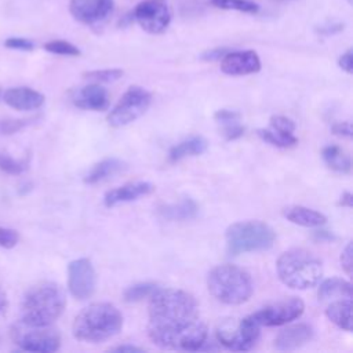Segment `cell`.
<instances>
[{"instance_id": "obj_1", "label": "cell", "mask_w": 353, "mask_h": 353, "mask_svg": "<svg viewBox=\"0 0 353 353\" xmlns=\"http://www.w3.org/2000/svg\"><path fill=\"white\" fill-rule=\"evenodd\" d=\"M149 299L146 330L156 346L185 352L204 349L208 330L192 294L179 288H159Z\"/></svg>"}, {"instance_id": "obj_2", "label": "cell", "mask_w": 353, "mask_h": 353, "mask_svg": "<svg viewBox=\"0 0 353 353\" xmlns=\"http://www.w3.org/2000/svg\"><path fill=\"white\" fill-rule=\"evenodd\" d=\"M121 327L123 316L114 305L95 302L77 313L72 324V332L79 341L98 343L117 335Z\"/></svg>"}, {"instance_id": "obj_3", "label": "cell", "mask_w": 353, "mask_h": 353, "mask_svg": "<svg viewBox=\"0 0 353 353\" xmlns=\"http://www.w3.org/2000/svg\"><path fill=\"white\" fill-rule=\"evenodd\" d=\"M65 306V292L57 283H39L30 287L23 295L21 321L29 325H52L63 313Z\"/></svg>"}, {"instance_id": "obj_4", "label": "cell", "mask_w": 353, "mask_h": 353, "mask_svg": "<svg viewBox=\"0 0 353 353\" xmlns=\"http://www.w3.org/2000/svg\"><path fill=\"white\" fill-rule=\"evenodd\" d=\"M280 281L294 290H307L319 284L323 276L321 261L303 248L284 251L276 262Z\"/></svg>"}, {"instance_id": "obj_5", "label": "cell", "mask_w": 353, "mask_h": 353, "mask_svg": "<svg viewBox=\"0 0 353 353\" xmlns=\"http://www.w3.org/2000/svg\"><path fill=\"white\" fill-rule=\"evenodd\" d=\"M207 288L216 301L225 305H241L251 298L254 283L247 270L225 263L210 270Z\"/></svg>"}, {"instance_id": "obj_6", "label": "cell", "mask_w": 353, "mask_h": 353, "mask_svg": "<svg viewBox=\"0 0 353 353\" xmlns=\"http://www.w3.org/2000/svg\"><path fill=\"white\" fill-rule=\"evenodd\" d=\"M229 255L269 250L276 239L274 230L261 221H243L232 223L225 233Z\"/></svg>"}, {"instance_id": "obj_7", "label": "cell", "mask_w": 353, "mask_h": 353, "mask_svg": "<svg viewBox=\"0 0 353 353\" xmlns=\"http://www.w3.org/2000/svg\"><path fill=\"white\" fill-rule=\"evenodd\" d=\"M12 342L22 350L52 353L61 346V335L52 325H29L21 320L10 330Z\"/></svg>"}, {"instance_id": "obj_8", "label": "cell", "mask_w": 353, "mask_h": 353, "mask_svg": "<svg viewBox=\"0 0 353 353\" xmlns=\"http://www.w3.org/2000/svg\"><path fill=\"white\" fill-rule=\"evenodd\" d=\"M261 325L250 314L239 321L228 319L215 331L216 341L229 350H250L259 338Z\"/></svg>"}, {"instance_id": "obj_9", "label": "cell", "mask_w": 353, "mask_h": 353, "mask_svg": "<svg viewBox=\"0 0 353 353\" xmlns=\"http://www.w3.org/2000/svg\"><path fill=\"white\" fill-rule=\"evenodd\" d=\"M152 95L139 85H131L108 113V123L112 127H124L139 119L150 106Z\"/></svg>"}, {"instance_id": "obj_10", "label": "cell", "mask_w": 353, "mask_h": 353, "mask_svg": "<svg viewBox=\"0 0 353 353\" xmlns=\"http://www.w3.org/2000/svg\"><path fill=\"white\" fill-rule=\"evenodd\" d=\"M305 310V303L296 296H291L274 303H270L251 316L262 327H277L291 323L302 316Z\"/></svg>"}, {"instance_id": "obj_11", "label": "cell", "mask_w": 353, "mask_h": 353, "mask_svg": "<svg viewBox=\"0 0 353 353\" xmlns=\"http://www.w3.org/2000/svg\"><path fill=\"white\" fill-rule=\"evenodd\" d=\"M97 287L95 269L90 259L79 258L68 265V288L72 296L84 301L92 296Z\"/></svg>"}, {"instance_id": "obj_12", "label": "cell", "mask_w": 353, "mask_h": 353, "mask_svg": "<svg viewBox=\"0 0 353 353\" xmlns=\"http://www.w3.org/2000/svg\"><path fill=\"white\" fill-rule=\"evenodd\" d=\"M134 18L145 32L159 34L168 28L171 12L161 0H143L134 8Z\"/></svg>"}, {"instance_id": "obj_13", "label": "cell", "mask_w": 353, "mask_h": 353, "mask_svg": "<svg viewBox=\"0 0 353 353\" xmlns=\"http://www.w3.org/2000/svg\"><path fill=\"white\" fill-rule=\"evenodd\" d=\"M114 7L113 0H70L69 12L72 17L87 25L106 19Z\"/></svg>"}, {"instance_id": "obj_14", "label": "cell", "mask_w": 353, "mask_h": 353, "mask_svg": "<svg viewBox=\"0 0 353 353\" xmlns=\"http://www.w3.org/2000/svg\"><path fill=\"white\" fill-rule=\"evenodd\" d=\"M221 70L229 76H245L261 70V59L252 50L228 51L221 59Z\"/></svg>"}, {"instance_id": "obj_15", "label": "cell", "mask_w": 353, "mask_h": 353, "mask_svg": "<svg viewBox=\"0 0 353 353\" xmlns=\"http://www.w3.org/2000/svg\"><path fill=\"white\" fill-rule=\"evenodd\" d=\"M72 101L74 106L84 110L101 112V110H106L109 106L108 91L106 88L101 87L98 83H92L77 90L73 94Z\"/></svg>"}, {"instance_id": "obj_16", "label": "cell", "mask_w": 353, "mask_h": 353, "mask_svg": "<svg viewBox=\"0 0 353 353\" xmlns=\"http://www.w3.org/2000/svg\"><path fill=\"white\" fill-rule=\"evenodd\" d=\"M154 190V186L150 182H131L125 183L123 186L114 188L105 193L103 196V204L106 207H114L121 203L134 201L142 196H146Z\"/></svg>"}, {"instance_id": "obj_17", "label": "cell", "mask_w": 353, "mask_h": 353, "mask_svg": "<svg viewBox=\"0 0 353 353\" xmlns=\"http://www.w3.org/2000/svg\"><path fill=\"white\" fill-rule=\"evenodd\" d=\"M313 338V328L309 324L298 323L283 328L274 338V347L279 350H294L306 345Z\"/></svg>"}, {"instance_id": "obj_18", "label": "cell", "mask_w": 353, "mask_h": 353, "mask_svg": "<svg viewBox=\"0 0 353 353\" xmlns=\"http://www.w3.org/2000/svg\"><path fill=\"white\" fill-rule=\"evenodd\" d=\"M4 102L17 110H34L44 103V95L29 87H12L4 91Z\"/></svg>"}, {"instance_id": "obj_19", "label": "cell", "mask_w": 353, "mask_h": 353, "mask_svg": "<svg viewBox=\"0 0 353 353\" xmlns=\"http://www.w3.org/2000/svg\"><path fill=\"white\" fill-rule=\"evenodd\" d=\"M157 214L165 221H189L199 214V204L190 197H183L178 203L160 205Z\"/></svg>"}, {"instance_id": "obj_20", "label": "cell", "mask_w": 353, "mask_h": 353, "mask_svg": "<svg viewBox=\"0 0 353 353\" xmlns=\"http://www.w3.org/2000/svg\"><path fill=\"white\" fill-rule=\"evenodd\" d=\"M283 215L287 221L305 228H319L327 222L324 214L303 205H288L283 210Z\"/></svg>"}, {"instance_id": "obj_21", "label": "cell", "mask_w": 353, "mask_h": 353, "mask_svg": "<svg viewBox=\"0 0 353 353\" xmlns=\"http://www.w3.org/2000/svg\"><path fill=\"white\" fill-rule=\"evenodd\" d=\"M327 319L343 331L352 330V298H338L331 301L325 309Z\"/></svg>"}, {"instance_id": "obj_22", "label": "cell", "mask_w": 353, "mask_h": 353, "mask_svg": "<svg viewBox=\"0 0 353 353\" xmlns=\"http://www.w3.org/2000/svg\"><path fill=\"white\" fill-rule=\"evenodd\" d=\"M125 168H127V164L119 159H114V157L103 159L99 163L92 165V168L88 171V174L84 176V182L88 185H95V183H99V182L108 179L109 176H113L114 174H117Z\"/></svg>"}, {"instance_id": "obj_23", "label": "cell", "mask_w": 353, "mask_h": 353, "mask_svg": "<svg viewBox=\"0 0 353 353\" xmlns=\"http://www.w3.org/2000/svg\"><path fill=\"white\" fill-rule=\"evenodd\" d=\"M207 150V141L203 137H190L176 145H174L168 152V160L171 163L181 161L182 159L199 156Z\"/></svg>"}, {"instance_id": "obj_24", "label": "cell", "mask_w": 353, "mask_h": 353, "mask_svg": "<svg viewBox=\"0 0 353 353\" xmlns=\"http://www.w3.org/2000/svg\"><path fill=\"white\" fill-rule=\"evenodd\" d=\"M317 296H319V301L352 298V284L341 277L327 279L323 283H320Z\"/></svg>"}, {"instance_id": "obj_25", "label": "cell", "mask_w": 353, "mask_h": 353, "mask_svg": "<svg viewBox=\"0 0 353 353\" xmlns=\"http://www.w3.org/2000/svg\"><path fill=\"white\" fill-rule=\"evenodd\" d=\"M321 157L327 167L339 174H347L352 168L350 157L336 145H328L321 150Z\"/></svg>"}, {"instance_id": "obj_26", "label": "cell", "mask_w": 353, "mask_h": 353, "mask_svg": "<svg viewBox=\"0 0 353 353\" xmlns=\"http://www.w3.org/2000/svg\"><path fill=\"white\" fill-rule=\"evenodd\" d=\"M256 134L262 141L268 142L272 146L281 148V149L291 148L298 143V139L294 134H283V132H277L272 128H259V130H256Z\"/></svg>"}, {"instance_id": "obj_27", "label": "cell", "mask_w": 353, "mask_h": 353, "mask_svg": "<svg viewBox=\"0 0 353 353\" xmlns=\"http://www.w3.org/2000/svg\"><path fill=\"white\" fill-rule=\"evenodd\" d=\"M159 290V285L154 283H137L134 285H130L124 294L123 298L125 302H139L146 298H150L156 291Z\"/></svg>"}, {"instance_id": "obj_28", "label": "cell", "mask_w": 353, "mask_h": 353, "mask_svg": "<svg viewBox=\"0 0 353 353\" xmlns=\"http://www.w3.org/2000/svg\"><path fill=\"white\" fill-rule=\"evenodd\" d=\"M211 4L221 10H233L247 14H256L259 4L252 0H211Z\"/></svg>"}, {"instance_id": "obj_29", "label": "cell", "mask_w": 353, "mask_h": 353, "mask_svg": "<svg viewBox=\"0 0 353 353\" xmlns=\"http://www.w3.org/2000/svg\"><path fill=\"white\" fill-rule=\"evenodd\" d=\"M29 167V159H14L7 153H0V170L10 175H19Z\"/></svg>"}, {"instance_id": "obj_30", "label": "cell", "mask_w": 353, "mask_h": 353, "mask_svg": "<svg viewBox=\"0 0 353 353\" xmlns=\"http://www.w3.org/2000/svg\"><path fill=\"white\" fill-rule=\"evenodd\" d=\"M44 50L51 52V54H57V55H66V57H77L80 55V50L66 41V40H51V41H47L44 44Z\"/></svg>"}, {"instance_id": "obj_31", "label": "cell", "mask_w": 353, "mask_h": 353, "mask_svg": "<svg viewBox=\"0 0 353 353\" xmlns=\"http://www.w3.org/2000/svg\"><path fill=\"white\" fill-rule=\"evenodd\" d=\"M123 76L121 69H99V70H88L83 73L84 79L92 80L95 83H110L116 81Z\"/></svg>"}, {"instance_id": "obj_32", "label": "cell", "mask_w": 353, "mask_h": 353, "mask_svg": "<svg viewBox=\"0 0 353 353\" xmlns=\"http://www.w3.org/2000/svg\"><path fill=\"white\" fill-rule=\"evenodd\" d=\"M32 119H0V135H12L23 130Z\"/></svg>"}, {"instance_id": "obj_33", "label": "cell", "mask_w": 353, "mask_h": 353, "mask_svg": "<svg viewBox=\"0 0 353 353\" xmlns=\"http://www.w3.org/2000/svg\"><path fill=\"white\" fill-rule=\"evenodd\" d=\"M270 128L283 134H294L295 123L285 116H273L270 117Z\"/></svg>"}, {"instance_id": "obj_34", "label": "cell", "mask_w": 353, "mask_h": 353, "mask_svg": "<svg viewBox=\"0 0 353 353\" xmlns=\"http://www.w3.org/2000/svg\"><path fill=\"white\" fill-rule=\"evenodd\" d=\"M18 240H19V234L15 229L0 226V247L12 248L18 244Z\"/></svg>"}, {"instance_id": "obj_35", "label": "cell", "mask_w": 353, "mask_h": 353, "mask_svg": "<svg viewBox=\"0 0 353 353\" xmlns=\"http://www.w3.org/2000/svg\"><path fill=\"white\" fill-rule=\"evenodd\" d=\"M241 114L237 110H229V109H219L214 113V120L216 123H219L221 125L225 124H230V123H236L240 121Z\"/></svg>"}, {"instance_id": "obj_36", "label": "cell", "mask_w": 353, "mask_h": 353, "mask_svg": "<svg viewBox=\"0 0 353 353\" xmlns=\"http://www.w3.org/2000/svg\"><path fill=\"white\" fill-rule=\"evenodd\" d=\"M4 46L11 50H19V51H32L34 48V43L25 37H8L4 41Z\"/></svg>"}, {"instance_id": "obj_37", "label": "cell", "mask_w": 353, "mask_h": 353, "mask_svg": "<svg viewBox=\"0 0 353 353\" xmlns=\"http://www.w3.org/2000/svg\"><path fill=\"white\" fill-rule=\"evenodd\" d=\"M222 127V135L225 137L226 141H234V139H239L240 137H243L245 128L244 125L240 124V121H236V123H230V124H225V125H221Z\"/></svg>"}, {"instance_id": "obj_38", "label": "cell", "mask_w": 353, "mask_h": 353, "mask_svg": "<svg viewBox=\"0 0 353 353\" xmlns=\"http://www.w3.org/2000/svg\"><path fill=\"white\" fill-rule=\"evenodd\" d=\"M339 262H341V266L342 269L345 270V273L347 276L352 274V244L347 243L346 247L342 250L341 252V256H339Z\"/></svg>"}, {"instance_id": "obj_39", "label": "cell", "mask_w": 353, "mask_h": 353, "mask_svg": "<svg viewBox=\"0 0 353 353\" xmlns=\"http://www.w3.org/2000/svg\"><path fill=\"white\" fill-rule=\"evenodd\" d=\"M331 131L335 135L339 137H345V138H350L352 137V124L349 121H338L334 123L331 127Z\"/></svg>"}, {"instance_id": "obj_40", "label": "cell", "mask_w": 353, "mask_h": 353, "mask_svg": "<svg viewBox=\"0 0 353 353\" xmlns=\"http://www.w3.org/2000/svg\"><path fill=\"white\" fill-rule=\"evenodd\" d=\"M338 65L342 70H345L346 73H352L353 72V52L352 50H347L346 52H343L339 59H338Z\"/></svg>"}, {"instance_id": "obj_41", "label": "cell", "mask_w": 353, "mask_h": 353, "mask_svg": "<svg viewBox=\"0 0 353 353\" xmlns=\"http://www.w3.org/2000/svg\"><path fill=\"white\" fill-rule=\"evenodd\" d=\"M229 51V48H212L200 55L203 61H221L222 57Z\"/></svg>"}, {"instance_id": "obj_42", "label": "cell", "mask_w": 353, "mask_h": 353, "mask_svg": "<svg viewBox=\"0 0 353 353\" xmlns=\"http://www.w3.org/2000/svg\"><path fill=\"white\" fill-rule=\"evenodd\" d=\"M341 30H343V23H339V22L325 23V25H321V26L317 28V33L319 34H324V36H330V34L338 33Z\"/></svg>"}, {"instance_id": "obj_43", "label": "cell", "mask_w": 353, "mask_h": 353, "mask_svg": "<svg viewBox=\"0 0 353 353\" xmlns=\"http://www.w3.org/2000/svg\"><path fill=\"white\" fill-rule=\"evenodd\" d=\"M312 237H313L316 241H320V243H328V241H334V240L336 239V236H335L332 232L325 230V229L314 230Z\"/></svg>"}, {"instance_id": "obj_44", "label": "cell", "mask_w": 353, "mask_h": 353, "mask_svg": "<svg viewBox=\"0 0 353 353\" xmlns=\"http://www.w3.org/2000/svg\"><path fill=\"white\" fill-rule=\"evenodd\" d=\"M113 352H119V353H124V352H128V353H141L143 352V349L138 347V346H134V345H120V346H116L112 349Z\"/></svg>"}, {"instance_id": "obj_45", "label": "cell", "mask_w": 353, "mask_h": 353, "mask_svg": "<svg viewBox=\"0 0 353 353\" xmlns=\"http://www.w3.org/2000/svg\"><path fill=\"white\" fill-rule=\"evenodd\" d=\"M338 204L342 205V207L352 208V205H353V196H352V193L350 192H343L341 199H339V201H338Z\"/></svg>"}, {"instance_id": "obj_46", "label": "cell", "mask_w": 353, "mask_h": 353, "mask_svg": "<svg viewBox=\"0 0 353 353\" xmlns=\"http://www.w3.org/2000/svg\"><path fill=\"white\" fill-rule=\"evenodd\" d=\"M6 307H7V296H6L4 291L0 288V316L3 314Z\"/></svg>"}, {"instance_id": "obj_47", "label": "cell", "mask_w": 353, "mask_h": 353, "mask_svg": "<svg viewBox=\"0 0 353 353\" xmlns=\"http://www.w3.org/2000/svg\"><path fill=\"white\" fill-rule=\"evenodd\" d=\"M0 98H1V88H0Z\"/></svg>"}]
</instances>
